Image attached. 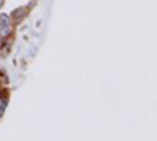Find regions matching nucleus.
I'll list each match as a JSON object with an SVG mask.
<instances>
[{
	"instance_id": "2",
	"label": "nucleus",
	"mask_w": 157,
	"mask_h": 141,
	"mask_svg": "<svg viewBox=\"0 0 157 141\" xmlns=\"http://www.w3.org/2000/svg\"><path fill=\"white\" fill-rule=\"evenodd\" d=\"M6 25H11L10 24V16L5 14V13H2V14H0V27H6Z\"/></svg>"
},
{
	"instance_id": "1",
	"label": "nucleus",
	"mask_w": 157,
	"mask_h": 141,
	"mask_svg": "<svg viewBox=\"0 0 157 141\" xmlns=\"http://www.w3.org/2000/svg\"><path fill=\"white\" fill-rule=\"evenodd\" d=\"M13 33V25H6V27H0V38L5 39L6 36H10Z\"/></svg>"
},
{
	"instance_id": "3",
	"label": "nucleus",
	"mask_w": 157,
	"mask_h": 141,
	"mask_svg": "<svg viewBox=\"0 0 157 141\" xmlns=\"http://www.w3.org/2000/svg\"><path fill=\"white\" fill-rule=\"evenodd\" d=\"M5 108H6V105H5V104H2V105H0V116H2V114H3Z\"/></svg>"
}]
</instances>
